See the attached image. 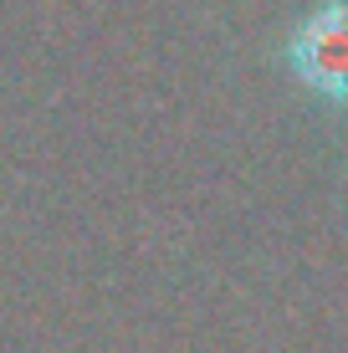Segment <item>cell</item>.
Listing matches in <instances>:
<instances>
[{
	"mask_svg": "<svg viewBox=\"0 0 348 353\" xmlns=\"http://www.w3.org/2000/svg\"><path fill=\"white\" fill-rule=\"evenodd\" d=\"M287 72L323 103H348V0L313 6L287 36Z\"/></svg>",
	"mask_w": 348,
	"mask_h": 353,
	"instance_id": "cell-1",
	"label": "cell"
}]
</instances>
